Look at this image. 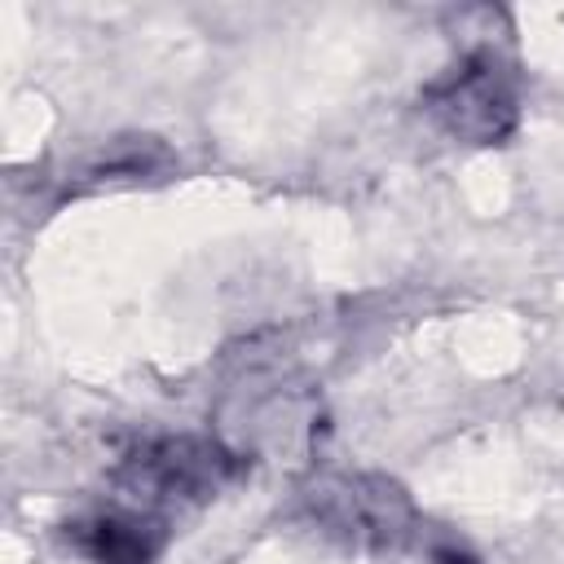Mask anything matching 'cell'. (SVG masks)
I'll list each match as a JSON object with an SVG mask.
<instances>
[{"instance_id": "cell-5", "label": "cell", "mask_w": 564, "mask_h": 564, "mask_svg": "<svg viewBox=\"0 0 564 564\" xmlns=\"http://www.w3.org/2000/svg\"><path fill=\"white\" fill-rule=\"evenodd\" d=\"M436 560H441V564H476L471 555H458V551H436Z\"/></svg>"}, {"instance_id": "cell-4", "label": "cell", "mask_w": 564, "mask_h": 564, "mask_svg": "<svg viewBox=\"0 0 564 564\" xmlns=\"http://www.w3.org/2000/svg\"><path fill=\"white\" fill-rule=\"evenodd\" d=\"M75 538L97 564H150L163 546V529L141 516H97L75 524Z\"/></svg>"}, {"instance_id": "cell-3", "label": "cell", "mask_w": 564, "mask_h": 564, "mask_svg": "<svg viewBox=\"0 0 564 564\" xmlns=\"http://www.w3.org/2000/svg\"><path fill=\"white\" fill-rule=\"evenodd\" d=\"M322 507L344 533H352L361 542H379V546L401 542L414 524V511H410L405 494L383 476L335 480V485L322 489Z\"/></svg>"}, {"instance_id": "cell-2", "label": "cell", "mask_w": 564, "mask_h": 564, "mask_svg": "<svg viewBox=\"0 0 564 564\" xmlns=\"http://www.w3.org/2000/svg\"><path fill=\"white\" fill-rule=\"evenodd\" d=\"M229 454L212 441L167 436L128 458V480L150 498H203L229 476Z\"/></svg>"}, {"instance_id": "cell-1", "label": "cell", "mask_w": 564, "mask_h": 564, "mask_svg": "<svg viewBox=\"0 0 564 564\" xmlns=\"http://www.w3.org/2000/svg\"><path fill=\"white\" fill-rule=\"evenodd\" d=\"M432 115L471 145H494L516 123V93L494 53H471L445 79L427 88Z\"/></svg>"}]
</instances>
